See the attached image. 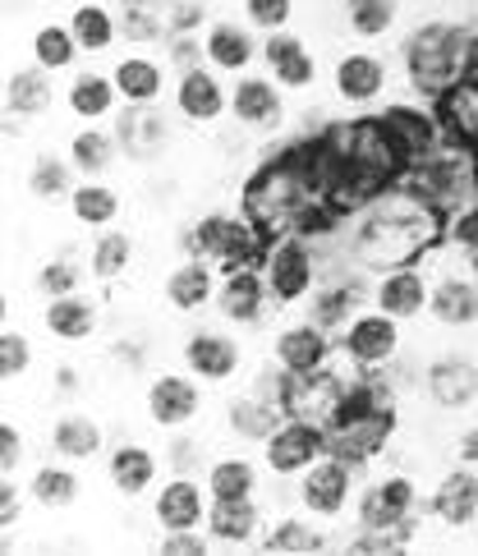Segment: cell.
<instances>
[{
    "label": "cell",
    "mask_w": 478,
    "mask_h": 556,
    "mask_svg": "<svg viewBox=\"0 0 478 556\" xmlns=\"http://www.w3.org/2000/svg\"><path fill=\"white\" fill-rule=\"evenodd\" d=\"M230 121L249 134H272L286 125V88L272 74H239L230 88Z\"/></svg>",
    "instance_id": "4fadbf2b"
},
{
    "label": "cell",
    "mask_w": 478,
    "mask_h": 556,
    "mask_svg": "<svg viewBox=\"0 0 478 556\" xmlns=\"http://www.w3.org/2000/svg\"><path fill=\"white\" fill-rule=\"evenodd\" d=\"M263 510L253 496L244 502H212L207 510V539L226 552H244V547H263Z\"/></svg>",
    "instance_id": "484cf974"
},
{
    "label": "cell",
    "mask_w": 478,
    "mask_h": 556,
    "mask_svg": "<svg viewBox=\"0 0 478 556\" xmlns=\"http://www.w3.org/2000/svg\"><path fill=\"white\" fill-rule=\"evenodd\" d=\"M78 286H84V276H78V267L70 263V257H55V263L42 267V276H37V290L47 294V300H60V294H74Z\"/></svg>",
    "instance_id": "db71d44e"
},
{
    "label": "cell",
    "mask_w": 478,
    "mask_h": 556,
    "mask_svg": "<svg viewBox=\"0 0 478 556\" xmlns=\"http://www.w3.org/2000/svg\"><path fill=\"white\" fill-rule=\"evenodd\" d=\"M207 510H212V492L193 473H171L166 483L152 488V525L162 533L207 529Z\"/></svg>",
    "instance_id": "7c38bea8"
},
{
    "label": "cell",
    "mask_w": 478,
    "mask_h": 556,
    "mask_svg": "<svg viewBox=\"0 0 478 556\" xmlns=\"http://www.w3.org/2000/svg\"><path fill=\"white\" fill-rule=\"evenodd\" d=\"M341 14H345V28L358 37V42H377L395 28L401 18V0H341Z\"/></svg>",
    "instance_id": "60d3db41"
},
{
    "label": "cell",
    "mask_w": 478,
    "mask_h": 556,
    "mask_svg": "<svg viewBox=\"0 0 478 556\" xmlns=\"http://www.w3.org/2000/svg\"><path fill=\"white\" fill-rule=\"evenodd\" d=\"M424 395L446 409V414H461L469 405H478V364L465 359V354H442L424 368Z\"/></svg>",
    "instance_id": "7402d4cb"
},
{
    "label": "cell",
    "mask_w": 478,
    "mask_h": 556,
    "mask_svg": "<svg viewBox=\"0 0 478 556\" xmlns=\"http://www.w3.org/2000/svg\"><path fill=\"white\" fill-rule=\"evenodd\" d=\"M455 460L469 465V469H478V424H469L461 437H455Z\"/></svg>",
    "instance_id": "680465c9"
},
{
    "label": "cell",
    "mask_w": 478,
    "mask_h": 556,
    "mask_svg": "<svg viewBox=\"0 0 478 556\" xmlns=\"http://www.w3.org/2000/svg\"><path fill=\"white\" fill-rule=\"evenodd\" d=\"M432 281V300H428V317L437 327L451 331H469L478 327V276H469V267H446V271H428Z\"/></svg>",
    "instance_id": "d6986e66"
},
{
    "label": "cell",
    "mask_w": 478,
    "mask_h": 556,
    "mask_svg": "<svg viewBox=\"0 0 478 556\" xmlns=\"http://www.w3.org/2000/svg\"><path fill=\"white\" fill-rule=\"evenodd\" d=\"M203 483L212 502H244V496H257V465L249 455H216L203 469Z\"/></svg>",
    "instance_id": "f35d334b"
},
{
    "label": "cell",
    "mask_w": 478,
    "mask_h": 556,
    "mask_svg": "<svg viewBox=\"0 0 478 556\" xmlns=\"http://www.w3.org/2000/svg\"><path fill=\"white\" fill-rule=\"evenodd\" d=\"M257 267L267 276L272 304H309V294L323 286V249L309 235H272L263 244Z\"/></svg>",
    "instance_id": "277c9868"
},
{
    "label": "cell",
    "mask_w": 478,
    "mask_h": 556,
    "mask_svg": "<svg viewBox=\"0 0 478 556\" xmlns=\"http://www.w3.org/2000/svg\"><path fill=\"white\" fill-rule=\"evenodd\" d=\"M47 331L55 341H88V336L102 327V304L88 300V294H60V300H47Z\"/></svg>",
    "instance_id": "d6a6232c"
},
{
    "label": "cell",
    "mask_w": 478,
    "mask_h": 556,
    "mask_svg": "<svg viewBox=\"0 0 478 556\" xmlns=\"http://www.w3.org/2000/svg\"><path fill=\"white\" fill-rule=\"evenodd\" d=\"M115 138L129 162H156L175 143V121L162 106H125L115 115Z\"/></svg>",
    "instance_id": "ffe728a7"
},
{
    "label": "cell",
    "mask_w": 478,
    "mask_h": 556,
    "mask_svg": "<svg viewBox=\"0 0 478 556\" xmlns=\"http://www.w3.org/2000/svg\"><path fill=\"white\" fill-rule=\"evenodd\" d=\"M263 244H267V235L253 226V216H235V212H212L203 216L189 235H185V249L198 253V257H207V263L216 267H239V263H257L263 257Z\"/></svg>",
    "instance_id": "8992f818"
},
{
    "label": "cell",
    "mask_w": 478,
    "mask_h": 556,
    "mask_svg": "<svg viewBox=\"0 0 478 556\" xmlns=\"http://www.w3.org/2000/svg\"><path fill=\"white\" fill-rule=\"evenodd\" d=\"M74 166L60 162V156H37L33 170H28V189L33 198H42V203H55V198H70L74 193Z\"/></svg>",
    "instance_id": "bcb514c9"
},
{
    "label": "cell",
    "mask_w": 478,
    "mask_h": 556,
    "mask_svg": "<svg viewBox=\"0 0 478 556\" xmlns=\"http://www.w3.org/2000/svg\"><path fill=\"white\" fill-rule=\"evenodd\" d=\"M120 5H152V10H162L166 0H120Z\"/></svg>",
    "instance_id": "6125c7cd"
},
{
    "label": "cell",
    "mask_w": 478,
    "mask_h": 556,
    "mask_svg": "<svg viewBox=\"0 0 478 556\" xmlns=\"http://www.w3.org/2000/svg\"><path fill=\"white\" fill-rule=\"evenodd\" d=\"M70 212H74L78 226L111 230L120 222V212H125V203H120V193L106 180H78L74 193H70Z\"/></svg>",
    "instance_id": "ab89813d"
},
{
    "label": "cell",
    "mask_w": 478,
    "mask_h": 556,
    "mask_svg": "<svg viewBox=\"0 0 478 556\" xmlns=\"http://www.w3.org/2000/svg\"><path fill=\"white\" fill-rule=\"evenodd\" d=\"M442 244H446L451 253H461V257L478 253V203L442 216Z\"/></svg>",
    "instance_id": "c3c4849f"
},
{
    "label": "cell",
    "mask_w": 478,
    "mask_h": 556,
    "mask_svg": "<svg viewBox=\"0 0 478 556\" xmlns=\"http://www.w3.org/2000/svg\"><path fill=\"white\" fill-rule=\"evenodd\" d=\"M401 180L424 198L437 216H451V212L478 203V148L461 143V138H446L424 162H414Z\"/></svg>",
    "instance_id": "3957f363"
},
{
    "label": "cell",
    "mask_w": 478,
    "mask_h": 556,
    "mask_svg": "<svg viewBox=\"0 0 478 556\" xmlns=\"http://www.w3.org/2000/svg\"><path fill=\"white\" fill-rule=\"evenodd\" d=\"M18 515H24V492H18L14 473H0V525L14 529Z\"/></svg>",
    "instance_id": "6f0895ef"
},
{
    "label": "cell",
    "mask_w": 478,
    "mask_h": 556,
    "mask_svg": "<svg viewBox=\"0 0 478 556\" xmlns=\"http://www.w3.org/2000/svg\"><path fill=\"white\" fill-rule=\"evenodd\" d=\"M336 543L327 539L323 520L313 515H286V520L267 525L263 533V552H290V556H313V552H331Z\"/></svg>",
    "instance_id": "e575fe53"
},
{
    "label": "cell",
    "mask_w": 478,
    "mask_h": 556,
    "mask_svg": "<svg viewBox=\"0 0 478 556\" xmlns=\"http://www.w3.org/2000/svg\"><path fill=\"white\" fill-rule=\"evenodd\" d=\"M125 152L120 148V138H115V129H97V125H88V129H78L74 138H70V166L84 175V180H102V175L115 166V156Z\"/></svg>",
    "instance_id": "74e56055"
},
{
    "label": "cell",
    "mask_w": 478,
    "mask_h": 556,
    "mask_svg": "<svg viewBox=\"0 0 478 556\" xmlns=\"http://www.w3.org/2000/svg\"><path fill=\"white\" fill-rule=\"evenodd\" d=\"M354 492H358V469L336 460V455H323L313 469H304L294 479V502L304 515H313V520H341V515L354 506Z\"/></svg>",
    "instance_id": "ba28073f"
},
{
    "label": "cell",
    "mask_w": 478,
    "mask_h": 556,
    "mask_svg": "<svg viewBox=\"0 0 478 556\" xmlns=\"http://www.w3.org/2000/svg\"><path fill=\"white\" fill-rule=\"evenodd\" d=\"M162 14L171 33H207V0H166Z\"/></svg>",
    "instance_id": "816d5d0a"
},
{
    "label": "cell",
    "mask_w": 478,
    "mask_h": 556,
    "mask_svg": "<svg viewBox=\"0 0 478 556\" xmlns=\"http://www.w3.org/2000/svg\"><path fill=\"white\" fill-rule=\"evenodd\" d=\"M185 368L198 377V382H230V377L244 368V350L230 331H193L185 341Z\"/></svg>",
    "instance_id": "cb8c5ba5"
},
{
    "label": "cell",
    "mask_w": 478,
    "mask_h": 556,
    "mask_svg": "<svg viewBox=\"0 0 478 556\" xmlns=\"http://www.w3.org/2000/svg\"><path fill=\"white\" fill-rule=\"evenodd\" d=\"M428 300H432V281H428L424 263L373 271V308L401 317V323H418V317L428 313Z\"/></svg>",
    "instance_id": "e0dca14e"
},
{
    "label": "cell",
    "mask_w": 478,
    "mask_h": 556,
    "mask_svg": "<svg viewBox=\"0 0 478 556\" xmlns=\"http://www.w3.org/2000/svg\"><path fill=\"white\" fill-rule=\"evenodd\" d=\"M401 65H405L410 88L424 102H442L451 88L478 84V24H465V18H428V24H418L405 37Z\"/></svg>",
    "instance_id": "7a4b0ae2"
},
{
    "label": "cell",
    "mask_w": 478,
    "mask_h": 556,
    "mask_svg": "<svg viewBox=\"0 0 478 556\" xmlns=\"http://www.w3.org/2000/svg\"><path fill=\"white\" fill-rule=\"evenodd\" d=\"M263 65L286 92H309L317 84V55L286 28L263 37Z\"/></svg>",
    "instance_id": "d4e9b609"
},
{
    "label": "cell",
    "mask_w": 478,
    "mask_h": 556,
    "mask_svg": "<svg viewBox=\"0 0 478 556\" xmlns=\"http://www.w3.org/2000/svg\"><path fill=\"white\" fill-rule=\"evenodd\" d=\"M171 28H166V14L152 10V5H120V42L125 47H152V42H166Z\"/></svg>",
    "instance_id": "f6af8a7d"
},
{
    "label": "cell",
    "mask_w": 478,
    "mask_h": 556,
    "mask_svg": "<svg viewBox=\"0 0 478 556\" xmlns=\"http://www.w3.org/2000/svg\"><path fill=\"white\" fill-rule=\"evenodd\" d=\"M33 65H42L51 74H65L78 65V55H84V47H78V37L70 33V24H42L33 33Z\"/></svg>",
    "instance_id": "b9f144b4"
},
{
    "label": "cell",
    "mask_w": 478,
    "mask_h": 556,
    "mask_svg": "<svg viewBox=\"0 0 478 556\" xmlns=\"http://www.w3.org/2000/svg\"><path fill=\"white\" fill-rule=\"evenodd\" d=\"M281 419H286V405L267 401V395H257V391L239 395V401H230V409H226L230 432L239 437V442H257V446H263L267 437L281 428Z\"/></svg>",
    "instance_id": "836d02e7"
},
{
    "label": "cell",
    "mask_w": 478,
    "mask_h": 556,
    "mask_svg": "<svg viewBox=\"0 0 478 556\" xmlns=\"http://www.w3.org/2000/svg\"><path fill=\"white\" fill-rule=\"evenodd\" d=\"M203 51H207V65L230 78L249 74L253 61H263V42H257L253 28L239 24V18H212L203 33Z\"/></svg>",
    "instance_id": "603a6c76"
},
{
    "label": "cell",
    "mask_w": 478,
    "mask_h": 556,
    "mask_svg": "<svg viewBox=\"0 0 478 556\" xmlns=\"http://www.w3.org/2000/svg\"><path fill=\"white\" fill-rule=\"evenodd\" d=\"M465 267H469V276H478V253H469V257H465Z\"/></svg>",
    "instance_id": "be15d7a7"
},
{
    "label": "cell",
    "mask_w": 478,
    "mask_h": 556,
    "mask_svg": "<svg viewBox=\"0 0 478 556\" xmlns=\"http://www.w3.org/2000/svg\"><path fill=\"white\" fill-rule=\"evenodd\" d=\"M437 240H442V216L405 180H395L368 207L350 212V240L341 244V253L358 271H387L418 263Z\"/></svg>",
    "instance_id": "6da1fadb"
},
{
    "label": "cell",
    "mask_w": 478,
    "mask_h": 556,
    "mask_svg": "<svg viewBox=\"0 0 478 556\" xmlns=\"http://www.w3.org/2000/svg\"><path fill=\"white\" fill-rule=\"evenodd\" d=\"M65 106L78 115L84 125H102L111 121V115H120V88H115V78L102 74V70H78L70 78V88H65Z\"/></svg>",
    "instance_id": "f1b7e54d"
},
{
    "label": "cell",
    "mask_w": 478,
    "mask_h": 556,
    "mask_svg": "<svg viewBox=\"0 0 478 556\" xmlns=\"http://www.w3.org/2000/svg\"><path fill=\"white\" fill-rule=\"evenodd\" d=\"M331 84H336V97H341L350 111H368V106H377V102L387 97V88H391V65H387L377 51L354 47V51H345L341 61H336Z\"/></svg>",
    "instance_id": "5bb4252c"
},
{
    "label": "cell",
    "mask_w": 478,
    "mask_h": 556,
    "mask_svg": "<svg viewBox=\"0 0 478 556\" xmlns=\"http://www.w3.org/2000/svg\"><path fill=\"white\" fill-rule=\"evenodd\" d=\"M354 520L358 529H391L401 533L405 547H414L418 533V483L405 469L373 473L368 483H358L354 492Z\"/></svg>",
    "instance_id": "5b68a950"
},
{
    "label": "cell",
    "mask_w": 478,
    "mask_h": 556,
    "mask_svg": "<svg viewBox=\"0 0 478 556\" xmlns=\"http://www.w3.org/2000/svg\"><path fill=\"white\" fill-rule=\"evenodd\" d=\"M428 510L446 529H474L478 525V469L455 465L451 473H442V483L428 496Z\"/></svg>",
    "instance_id": "4316f807"
},
{
    "label": "cell",
    "mask_w": 478,
    "mask_h": 556,
    "mask_svg": "<svg viewBox=\"0 0 478 556\" xmlns=\"http://www.w3.org/2000/svg\"><path fill=\"white\" fill-rule=\"evenodd\" d=\"M216 543L207 539V529H179V533H162L156 552L162 556H207Z\"/></svg>",
    "instance_id": "11a10c76"
},
{
    "label": "cell",
    "mask_w": 478,
    "mask_h": 556,
    "mask_svg": "<svg viewBox=\"0 0 478 556\" xmlns=\"http://www.w3.org/2000/svg\"><path fill=\"white\" fill-rule=\"evenodd\" d=\"M156 469H162V460L143 446V442H120L111 446L106 455V479L120 496H143L156 488Z\"/></svg>",
    "instance_id": "4dcf8cb0"
},
{
    "label": "cell",
    "mask_w": 478,
    "mask_h": 556,
    "mask_svg": "<svg viewBox=\"0 0 478 556\" xmlns=\"http://www.w3.org/2000/svg\"><path fill=\"white\" fill-rule=\"evenodd\" d=\"M111 354H115V364H125V368H134V372L148 364L143 341H115V350H111Z\"/></svg>",
    "instance_id": "91938a15"
},
{
    "label": "cell",
    "mask_w": 478,
    "mask_h": 556,
    "mask_svg": "<svg viewBox=\"0 0 478 556\" xmlns=\"http://www.w3.org/2000/svg\"><path fill=\"white\" fill-rule=\"evenodd\" d=\"M28 496L42 510H70L78 502V473L70 465H42V469L33 473Z\"/></svg>",
    "instance_id": "ee69618b"
},
{
    "label": "cell",
    "mask_w": 478,
    "mask_h": 556,
    "mask_svg": "<svg viewBox=\"0 0 478 556\" xmlns=\"http://www.w3.org/2000/svg\"><path fill=\"white\" fill-rule=\"evenodd\" d=\"M336 359V336L323 331L317 323H290L276 331V341H272V364L281 368L286 377H309V372H323L331 368Z\"/></svg>",
    "instance_id": "9a60e30c"
},
{
    "label": "cell",
    "mask_w": 478,
    "mask_h": 556,
    "mask_svg": "<svg viewBox=\"0 0 478 556\" xmlns=\"http://www.w3.org/2000/svg\"><path fill=\"white\" fill-rule=\"evenodd\" d=\"M28 368H33V345L18 331H5L0 336V377H5V382H18Z\"/></svg>",
    "instance_id": "f5cc1de1"
},
{
    "label": "cell",
    "mask_w": 478,
    "mask_h": 556,
    "mask_svg": "<svg viewBox=\"0 0 478 556\" xmlns=\"http://www.w3.org/2000/svg\"><path fill=\"white\" fill-rule=\"evenodd\" d=\"M216 286H222V267L189 253L185 263L166 271V304L179 313H198V308L216 304Z\"/></svg>",
    "instance_id": "83f0119b"
},
{
    "label": "cell",
    "mask_w": 478,
    "mask_h": 556,
    "mask_svg": "<svg viewBox=\"0 0 478 556\" xmlns=\"http://www.w3.org/2000/svg\"><path fill=\"white\" fill-rule=\"evenodd\" d=\"M239 10H244V24L253 33H281L290 28V18H294V0H239Z\"/></svg>",
    "instance_id": "7dc6e473"
},
{
    "label": "cell",
    "mask_w": 478,
    "mask_h": 556,
    "mask_svg": "<svg viewBox=\"0 0 478 556\" xmlns=\"http://www.w3.org/2000/svg\"><path fill=\"white\" fill-rule=\"evenodd\" d=\"M111 78L125 106H156L166 97V70L152 55H120L111 65Z\"/></svg>",
    "instance_id": "f546056e"
},
{
    "label": "cell",
    "mask_w": 478,
    "mask_h": 556,
    "mask_svg": "<svg viewBox=\"0 0 478 556\" xmlns=\"http://www.w3.org/2000/svg\"><path fill=\"white\" fill-rule=\"evenodd\" d=\"M327 455V428H313L304 419H281V428H276L267 442H263V469L272 473V479H299L304 469H313L317 460Z\"/></svg>",
    "instance_id": "9c48e42d"
},
{
    "label": "cell",
    "mask_w": 478,
    "mask_h": 556,
    "mask_svg": "<svg viewBox=\"0 0 478 556\" xmlns=\"http://www.w3.org/2000/svg\"><path fill=\"white\" fill-rule=\"evenodd\" d=\"M166 65L171 70H198L207 65V51H203V33H171L166 37Z\"/></svg>",
    "instance_id": "681fc988"
},
{
    "label": "cell",
    "mask_w": 478,
    "mask_h": 556,
    "mask_svg": "<svg viewBox=\"0 0 478 556\" xmlns=\"http://www.w3.org/2000/svg\"><path fill=\"white\" fill-rule=\"evenodd\" d=\"M345 395H350L345 377L336 368H323V372H309V377H290L281 405H286L290 419H304L313 428H331L345 409Z\"/></svg>",
    "instance_id": "8fae6325"
},
{
    "label": "cell",
    "mask_w": 478,
    "mask_h": 556,
    "mask_svg": "<svg viewBox=\"0 0 478 556\" xmlns=\"http://www.w3.org/2000/svg\"><path fill=\"white\" fill-rule=\"evenodd\" d=\"M207 460V451L198 437H185V432H171V442H166V469L171 473H198Z\"/></svg>",
    "instance_id": "f907efd6"
},
{
    "label": "cell",
    "mask_w": 478,
    "mask_h": 556,
    "mask_svg": "<svg viewBox=\"0 0 478 556\" xmlns=\"http://www.w3.org/2000/svg\"><path fill=\"white\" fill-rule=\"evenodd\" d=\"M405 323L401 317H391L382 308H358L345 331L336 336V354H345L350 364H358L364 372H377V368H391L401 359V345H405Z\"/></svg>",
    "instance_id": "52a82bcc"
},
{
    "label": "cell",
    "mask_w": 478,
    "mask_h": 556,
    "mask_svg": "<svg viewBox=\"0 0 478 556\" xmlns=\"http://www.w3.org/2000/svg\"><path fill=\"white\" fill-rule=\"evenodd\" d=\"M51 382H55V391H60V395H78V391H84V372H78L74 364H60Z\"/></svg>",
    "instance_id": "94428289"
},
{
    "label": "cell",
    "mask_w": 478,
    "mask_h": 556,
    "mask_svg": "<svg viewBox=\"0 0 478 556\" xmlns=\"http://www.w3.org/2000/svg\"><path fill=\"white\" fill-rule=\"evenodd\" d=\"M129 263H134V240H129L125 230H102V235L92 240V253H88L92 281L111 286V281H120V276L129 271Z\"/></svg>",
    "instance_id": "7bdbcfd3"
},
{
    "label": "cell",
    "mask_w": 478,
    "mask_h": 556,
    "mask_svg": "<svg viewBox=\"0 0 478 556\" xmlns=\"http://www.w3.org/2000/svg\"><path fill=\"white\" fill-rule=\"evenodd\" d=\"M382 125L391 129V138L401 143V152H405V170L414 166V162H424L428 152H437L451 138V129H446V121H442V111H437V102H391L387 111H382Z\"/></svg>",
    "instance_id": "30bf717a"
},
{
    "label": "cell",
    "mask_w": 478,
    "mask_h": 556,
    "mask_svg": "<svg viewBox=\"0 0 478 556\" xmlns=\"http://www.w3.org/2000/svg\"><path fill=\"white\" fill-rule=\"evenodd\" d=\"M102 446L106 437L92 414H60L51 424V451L60 460H92V455H102Z\"/></svg>",
    "instance_id": "8d00e7d4"
},
{
    "label": "cell",
    "mask_w": 478,
    "mask_h": 556,
    "mask_svg": "<svg viewBox=\"0 0 478 556\" xmlns=\"http://www.w3.org/2000/svg\"><path fill=\"white\" fill-rule=\"evenodd\" d=\"M175 111L185 115L189 125H216L230 115V88L222 84V74L212 65L185 70L175 78Z\"/></svg>",
    "instance_id": "44dd1931"
},
{
    "label": "cell",
    "mask_w": 478,
    "mask_h": 556,
    "mask_svg": "<svg viewBox=\"0 0 478 556\" xmlns=\"http://www.w3.org/2000/svg\"><path fill=\"white\" fill-rule=\"evenodd\" d=\"M143 405L148 419L162 432H185L198 419V409H203V387H198L193 372H162L148 382Z\"/></svg>",
    "instance_id": "2e32d148"
},
{
    "label": "cell",
    "mask_w": 478,
    "mask_h": 556,
    "mask_svg": "<svg viewBox=\"0 0 478 556\" xmlns=\"http://www.w3.org/2000/svg\"><path fill=\"white\" fill-rule=\"evenodd\" d=\"M55 106V74L42 65L14 70L5 78V115H18V121H37Z\"/></svg>",
    "instance_id": "1f68e13d"
},
{
    "label": "cell",
    "mask_w": 478,
    "mask_h": 556,
    "mask_svg": "<svg viewBox=\"0 0 478 556\" xmlns=\"http://www.w3.org/2000/svg\"><path fill=\"white\" fill-rule=\"evenodd\" d=\"M272 304V290H267V276L257 263H239L222 271V286H216V308L230 327H257L263 313Z\"/></svg>",
    "instance_id": "ac0fdd59"
},
{
    "label": "cell",
    "mask_w": 478,
    "mask_h": 556,
    "mask_svg": "<svg viewBox=\"0 0 478 556\" xmlns=\"http://www.w3.org/2000/svg\"><path fill=\"white\" fill-rule=\"evenodd\" d=\"M24 437H18L14 424H0V473H14L18 465H24Z\"/></svg>",
    "instance_id": "9f6ffc18"
},
{
    "label": "cell",
    "mask_w": 478,
    "mask_h": 556,
    "mask_svg": "<svg viewBox=\"0 0 478 556\" xmlns=\"http://www.w3.org/2000/svg\"><path fill=\"white\" fill-rule=\"evenodd\" d=\"M70 33L78 37V47H84V55H102L120 42V14L111 5H102V0H84V5H74V14L65 18Z\"/></svg>",
    "instance_id": "d590c367"
}]
</instances>
